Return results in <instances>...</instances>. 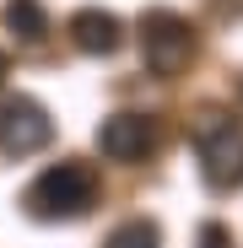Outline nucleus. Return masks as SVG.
<instances>
[{
    "label": "nucleus",
    "instance_id": "f257e3e1",
    "mask_svg": "<svg viewBox=\"0 0 243 248\" xmlns=\"http://www.w3.org/2000/svg\"><path fill=\"white\" fill-rule=\"evenodd\" d=\"M92 200H97V178H92L87 162H54L22 194L32 221H76V216L92 211Z\"/></svg>",
    "mask_w": 243,
    "mask_h": 248
},
{
    "label": "nucleus",
    "instance_id": "f03ea898",
    "mask_svg": "<svg viewBox=\"0 0 243 248\" xmlns=\"http://www.w3.org/2000/svg\"><path fill=\"white\" fill-rule=\"evenodd\" d=\"M194 156H200V178L216 194L243 189V130L227 113H200L194 119Z\"/></svg>",
    "mask_w": 243,
    "mask_h": 248
},
{
    "label": "nucleus",
    "instance_id": "7ed1b4c3",
    "mask_svg": "<svg viewBox=\"0 0 243 248\" xmlns=\"http://www.w3.org/2000/svg\"><path fill=\"white\" fill-rule=\"evenodd\" d=\"M141 60L151 76H178L194 60V27L178 11H146L141 16Z\"/></svg>",
    "mask_w": 243,
    "mask_h": 248
},
{
    "label": "nucleus",
    "instance_id": "20e7f679",
    "mask_svg": "<svg viewBox=\"0 0 243 248\" xmlns=\"http://www.w3.org/2000/svg\"><path fill=\"white\" fill-rule=\"evenodd\" d=\"M54 140V119L38 97H6L0 103V151L6 156H38Z\"/></svg>",
    "mask_w": 243,
    "mask_h": 248
},
{
    "label": "nucleus",
    "instance_id": "39448f33",
    "mask_svg": "<svg viewBox=\"0 0 243 248\" xmlns=\"http://www.w3.org/2000/svg\"><path fill=\"white\" fill-rule=\"evenodd\" d=\"M97 151L108 162H141L146 151H157V119H146V113H108L97 124Z\"/></svg>",
    "mask_w": 243,
    "mask_h": 248
},
{
    "label": "nucleus",
    "instance_id": "423d86ee",
    "mask_svg": "<svg viewBox=\"0 0 243 248\" xmlns=\"http://www.w3.org/2000/svg\"><path fill=\"white\" fill-rule=\"evenodd\" d=\"M70 44L81 54H113L119 44H125V22H119L113 11H103V6H87V11L70 16Z\"/></svg>",
    "mask_w": 243,
    "mask_h": 248
},
{
    "label": "nucleus",
    "instance_id": "0eeeda50",
    "mask_svg": "<svg viewBox=\"0 0 243 248\" xmlns=\"http://www.w3.org/2000/svg\"><path fill=\"white\" fill-rule=\"evenodd\" d=\"M6 27H11L16 44L38 49V44L49 38V11L38 6V0H6Z\"/></svg>",
    "mask_w": 243,
    "mask_h": 248
},
{
    "label": "nucleus",
    "instance_id": "6e6552de",
    "mask_svg": "<svg viewBox=\"0 0 243 248\" xmlns=\"http://www.w3.org/2000/svg\"><path fill=\"white\" fill-rule=\"evenodd\" d=\"M103 248H162V232H157V221L135 216V221H119Z\"/></svg>",
    "mask_w": 243,
    "mask_h": 248
},
{
    "label": "nucleus",
    "instance_id": "1a4fd4ad",
    "mask_svg": "<svg viewBox=\"0 0 243 248\" xmlns=\"http://www.w3.org/2000/svg\"><path fill=\"white\" fill-rule=\"evenodd\" d=\"M194 248H232V232H227L222 221H206L200 237H194Z\"/></svg>",
    "mask_w": 243,
    "mask_h": 248
},
{
    "label": "nucleus",
    "instance_id": "9d476101",
    "mask_svg": "<svg viewBox=\"0 0 243 248\" xmlns=\"http://www.w3.org/2000/svg\"><path fill=\"white\" fill-rule=\"evenodd\" d=\"M0 87H6V54H0Z\"/></svg>",
    "mask_w": 243,
    "mask_h": 248
},
{
    "label": "nucleus",
    "instance_id": "9b49d317",
    "mask_svg": "<svg viewBox=\"0 0 243 248\" xmlns=\"http://www.w3.org/2000/svg\"><path fill=\"white\" fill-rule=\"evenodd\" d=\"M238 92H243V87H238Z\"/></svg>",
    "mask_w": 243,
    "mask_h": 248
}]
</instances>
